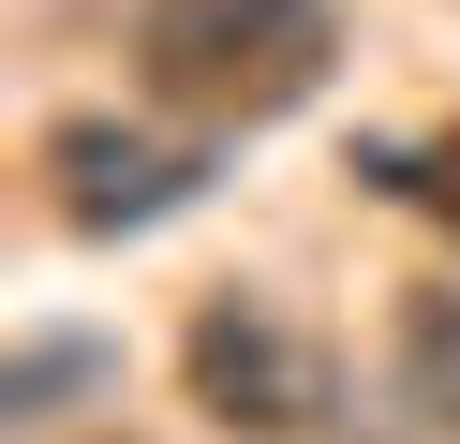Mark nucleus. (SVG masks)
I'll list each match as a JSON object with an SVG mask.
<instances>
[{"label":"nucleus","instance_id":"nucleus-2","mask_svg":"<svg viewBox=\"0 0 460 444\" xmlns=\"http://www.w3.org/2000/svg\"><path fill=\"white\" fill-rule=\"evenodd\" d=\"M179 385H193V414H223L238 444H312L327 430V355H312V326H282L268 296H208V311L179 326Z\"/></svg>","mask_w":460,"mask_h":444},{"label":"nucleus","instance_id":"nucleus-6","mask_svg":"<svg viewBox=\"0 0 460 444\" xmlns=\"http://www.w3.org/2000/svg\"><path fill=\"white\" fill-rule=\"evenodd\" d=\"M60 385H90V341H31V355H15V385H0V400H15V414H45V400H60Z\"/></svg>","mask_w":460,"mask_h":444},{"label":"nucleus","instance_id":"nucleus-3","mask_svg":"<svg viewBox=\"0 0 460 444\" xmlns=\"http://www.w3.org/2000/svg\"><path fill=\"white\" fill-rule=\"evenodd\" d=\"M31 163H45V207L75 237H134V222H164V207L208 193V148L164 134V118H45Z\"/></svg>","mask_w":460,"mask_h":444},{"label":"nucleus","instance_id":"nucleus-5","mask_svg":"<svg viewBox=\"0 0 460 444\" xmlns=\"http://www.w3.org/2000/svg\"><path fill=\"white\" fill-rule=\"evenodd\" d=\"M357 178H386V193H416L430 207V222H446L460 237V118H446V134H430V148H371V163Z\"/></svg>","mask_w":460,"mask_h":444},{"label":"nucleus","instance_id":"nucleus-4","mask_svg":"<svg viewBox=\"0 0 460 444\" xmlns=\"http://www.w3.org/2000/svg\"><path fill=\"white\" fill-rule=\"evenodd\" d=\"M401 385H416L430 430H460V282H416V296H401Z\"/></svg>","mask_w":460,"mask_h":444},{"label":"nucleus","instance_id":"nucleus-1","mask_svg":"<svg viewBox=\"0 0 460 444\" xmlns=\"http://www.w3.org/2000/svg\"><path fill=\"white\" fill-rule=\"evenodd\" d=\"M341 59L327 0H134V89L193 134H252V118L312 104Z\"/></svg>","mask_w":460,"mask_h":444}]
</instances>
